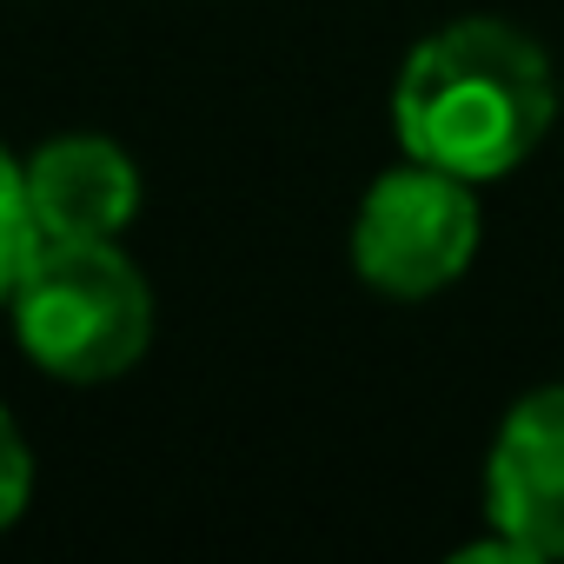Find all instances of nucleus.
<instances>
[{
	"instance_id": "obj_1",
	"label": "nucleus",
	"mask_w": 564,
	"mask_h": 564,
	"mask_svg": "<svg viewBox=\"0 0 564 564\" xmlns=\"http://www.w3.org/2000/svg\"><path fill=\"white\" fill-rule=\"evenodd\" d=\"M551 61L505 21H458L432 34L405 61L392 94V127L405 153L458 180H498L531 160L551 133Z\"/></svg>"
},
{
	"instance_id": "obj_2",
	"label": "nucleus",
	"mask_w": 564,
	"mask_h": 564,
	"mask_svg": "<svg viewBox=\"0 0 564 564\" xmlns=\"http://www.w3.org/2000/svg\"><path fill=\"white\" fill-rule=\"evenodd\" d=\"M8 306L28 359L80 386L140 366L153 339V293L113 239H41Z\"/></svg>"
},
{
	"instance_id": "obj_3",
	"label": "nucleus",
	"mask_w": 564,
	"mask_h": 564,
	"mask_svg": "<svg viewBox=\"0 0 564 564\" xmlns=\"http://www.w3.org/2000/svg\"><path fill=\"white\" fill-rule=\"evenodd\" d=\"M478 246V199L471 180L438 173L425 160L386 173L352 226V265L366 286L392 300H425L471 265Z\"/></svg>"
},
{
	"instance_id": "obj_4",
	"label": "nucleus",
	"mask_w": 564,
	"mask_h": 564,
	"mask_svg": "<svg viewBox=\"0 0 564 564\" xmlns=\"http://www.w3.org/2000/svg\"><path fill=\"white\" fill-rule=\"evenodd\" d=\"M485 505L524 557H564V386L511 405L491 445Z\"/></svg>"
},
{
	"instance_id": "obj_5",
	"label": "nucleus",
	"mask_w": 564,
	"mask_h": 564,
	"mask_svg": "<svg viewBox=\"0 0 564 564\" xmlns=\"http://www.w3.org/2000/svg\"><path fill=\"white\" fill-rule=\"evenodd\" d=\"M28 199L41 239H113L140 213V173L113 140L67 133L28 160Z\"/></svg>"
},
{
	"instance_id": "obj_6",
	"label": "nucleus",
	"mask_w": 564,
	"mask_h": 564,
	"mask_svg": "<svg viewBox=\"0 0 564 564\" xmlns=\"http://www.w3.org/2000/svg\"><path fill=\"white\" fill-rule=\"evenodd\" d=\"M34 246H41V226H34V199H28V166H14L8 147H0V300L21 286Z\"/></svg>"
},
{
	"instance_id": "obj_7",
	"label": "nucleus",
	"mask_w": 564,
	"mask_h": 564,
	"mask_svg": "<svg viewBox=\"0 0 564 564\" xmlns=\"http://www.w3.org/2000/svg\"><path fill=\"white\" fill-rule=\"evenodd\" d=\"M28 491H34V458H28V438L14 432V419L0 412V531H8L21 511H28Z\"/></svg>"
}]
</instances>
